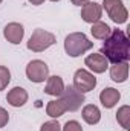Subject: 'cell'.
Here are the masks:
<instances>
[{"label":"cell","instance_id":"cell-12","mask_svg":"<svg viewBox=\"0 0 130 131\" xmlns=\"http://www.w3.org/2000/svg\"><path fill=\"white\" fill-rule=\"evenodd\" d=\"M119 99H121L119 90H116L113 87H106L99 93V102L104 108H113L119 102Z\"/></svg>","mask_w":130,"mask_h":131},{"label":"cell","instance_id":"cell-7","mask_svg":"<svg viewBox=\"0 0 130 131\" xmlns=\"http://www.w3.org/2000/svg\"><path fill=\"white\" fill-rule=\"evenodd\" d=\"M25 72H26V78L31 82L41 84L49 76V66L46 64L44 61H41V60H32V61L28 63Z\"/></svg>","mask_w":130,"mask_h":131},{"label":"cell","instance_id":"cell-10","mask_svg":"<svg viewBox=\"0 0 130 131\" xmlns=\"http://www.w3.org/2000/svg\"><path fill=\"white\" fill-rule=\"evenodd\" d=\"M84 64L92 73H104L109 69V61L101 53H90L84 58Z\"/></svg>","mask_w":130,"mask_h":131},{"label":"cell","instance_id":"cell-9","mask_svg":"<svg viewBox=\"0 0 130 131\" xmlns=\"http://www.w3.org/2000/svg\"><path fill=\"white\" fill-rule=\"evenodd\" d=\"M3 37L8 43L11 44H20L23 37H25V28L22 23H17V21H11L5 26L3 29Z\"/></svg>","mask_w":130,"mask_h":131},{"label":"cell","instance_id":"cell-2","mask_svg":"<svg viewBox=\"0 0 130 131\" xmlns=\"http://www.w3.org/2000/svg\"><path fill=\"white\" fill-rule=\"evenodd\" d=\"M92 47H94V41H90L84 32H72L64 38V52L72 58H78L84 55Z\"/></svg>","mask_w":130,"mask_h":131},{"label":"cell","instance_id":"cell-19","mask_svg":"<svg viewBox=\"0 0 130 131\" xmlns=\"http://www.w3.org/2000/svg\"><path fill=\"white\" fill-rule=\"evenodd\" d=\"M11 82V72L6 66H0V92L8 87Z\"/></svg>","mask_w":130,"mask_h":131},{"label":"cell","instance_id":"cell-11","mask_svg":"<svg viewBox=\"0 0 130 131\" xmlns=\"http://www.w3.org/2000/svg\"><path fill=\"white\" fill-rule=\"evenodd\" d=\"M28 99H29V95H28V92H26L23 87H14V89H11V90L8 92V95H6L8 104H9L11 107H14V108L23 107V105L28 102Z\"/></svg>","mask_w":130,"mask_h":131},{"label":"cell","instance_id":"cell-13","mask_svg":"<svg viewBox=\"0 0 130 131\" xmlns=\"http://www.w3.org/2000/svg\"><path fill=\"white\" fill-rule=\"evenodd\" d=\"M64 90V81L61 76L54 75V76H48L46 79V85H44V93L49 96H55L58 98Z\"/></svg>","mask_w":130,"mask_h":131},{"label":"cell","instance_id":"cell-25","mask_svg":"<svg viewBox=\"0 0 130 131\" xmlns=\"http://www.w3.org/2000/svg\"><path fill=\"white\" fill-rule=\"evenodd\" d=\"M51 2H54V3H55V2H60V0H51Z\"/></svg>","mask_w":130,"mask_h":131},{"label":"cell","instance_id":"cell-1","mask_svg":"<svg viewBox=\"0 0 130 131\" xmlns=\"http://www.w3.org/2000/svg\"><path fill=\"white\" fill-rule=\"evenodd\" d=\"M101 55L112 64L126 63L130 60V40L127 34L121 29H112L109 38L104 40L101 47Z\"/></svg>","mask_w":130,"mask_h":131},{"label":"cell","instance_id":"cell-20","mask_svg":"<svg viewBox=\"0 0 130 131\" xmlns=\"http://www.w3.org/2000/svg\"><path fill=\"white\" fill-rule=\"evenodd\" d=\"M40 131H61V125L58 121H48L40 127Z\"/></svg>","mask_w":130,"mask_h":131},{"label":"cell","instance_id":"cell-22","mask_svg":"<svg viewBox=\"0 0 130 131\" xmlns=\"http://www.w3.org/2000/svg\"><path fill=\"white\" fill-rule=\"evenodd\" d=\"M8 122H9V113H8L3 107H0V128L6 127Z\"/></svg>","mask_w":130,"mask_h":131},{"label":"cell","instance_id":"cell-15","mask_svg":"<svg viewBox=\"0 0 130 131\" xmlns=\"http://www.w3.org/2000/svg\"><path fill=\"white\" fill-rule=\"evenodd\" d=\"M81 116H83V121L86 124H89V125H97L98 122L101 121V111L94 104L84 105L83 110H81Z\"/></svg>","mask_w":130,"mask_h":131},{"label":"cell","instance_id":"cell-16","mask_svg":"<svg viewBox=\"0 0 130 131\" xmlns=\"http://www.w3.org/2000/svg\"><path fill=\"white\" fill-rule=\"evenodd\" d=\"M64 113H66V108H64V105H63V102H61L60 99H52V101L48 102V105H46V114H48L49 117L58 119V117H61Z\"/></svg>","mask_w":130,"mask_h":131},{"label":"cell","instance_id":"cell-3","mask_svg":"<svg viewBox=\"0 0 130 131\" xmlns=\"http://www.w3.org/2000/svg\"><path fill=\"white\" fill-rule=\"evenodd\" d=\"M57 43V38L52 32H48L44 29H35L32 32V35L29 37V41L26 44V47L31 50V52H43L46 49H49L51 46H54Z\"/></svg>","mask_w":130,"mask_h":131},{"label":"cell","instance_id":"cell-24","mask_svg":"<svg viewBox=\"0 0 130 131\" xmlns=\"http://www.w3.org/2000/svg\"><path fill=\"white\" fill-rule=\"evenodd\" d=\"M31 5H34V6H40V5H43L46 0H28Z\"/></svg>","mask_w":130,"mask_h":131},{"label":"cell","instance_id":"cell-21","mask_svg":"<svg viewBox=\"0 0 130 131\" xmlns=\"http://www.w3.org/2000/svg\"><path fill=\"white\" fill-rule=\"evenodd\" d=\"M61 131H83V127L78 121H67L64 125L61 127Z\"/></svg>","mask_w":130,"mask_h":131},{"label":"cell","instance_id":"cell-8","mask_svg":"<svg viewBox=\"0 0 130 131\" xmlns=\"http://www.w3.org/2000/svg\"><path fill=\"white\" fill-rule=\"evenodd\" d=\"M103 17V8L101 5L97 2H87L86 5L81 6V18L83 21L89 23V25H94L101 20Z\"/></svg>","mask_w":130,"mask_h":131},{"label":"cell","instance_id":"cell-18","mask_svg":"<svg viewBox=\"0 0 130 131\" xmlns=\"http://www.w3.org/2000/svg\"><path fill=\"white\" fill-rule=\"evenodd\" d=\"M116 121L118 124L124 128V130H130V107L129 105H123L118 108L116 111Z\"/></svg>","mask_w":130,"mask_h":131},{"label":"cell","instance_id":"cell-14","mask_svg":"<svg viewBox=\"0 0 130 131\" xmlns=\"http://www.w3.org/2000/svg\"><path fill=\"white\" fill-rule=\"evenodd\" d=\"M110 78H112V81H115L118 84L126 82L127 78H129V61L112 64V67H110Z\"/></svg>","mask_w":130,"mask_h":131},{"label":"cell","instance_id":"cell-17","mask_svg":"<svg viewBox=\"0 0 130 131\" xmlns=\"http://www.w3.org/2000/svg\"><path fill=\"white\" fill-rule=\"evenodd\" d=\"M90 32L94 35V38H97V40H106V38H109V35L112 32V28L107 25V23H104V21H97V23H94L92 25V28H90Z\"/></svg>","mask_w":130,"mask_h":131},{"label":"cell","instance_id":"cell-26","mask_svg":"<svg viewBox=\"0 0 130 131\" xmlns=\"http://www.w3.org/2000/svg\"><path fill=\"white\" fill-rule=\"evenodd\" d=\"M2 2H3V0H0V3H2Z\"/></svg>","mask_w":130,"mask_h":131},{"label":"cell","instance_id":"cell-5","mask_svg":"<svg viewBox=\"0 0 130 131\" xmlns=\"http://www.w3.org/2000/svg\"><path fill=\"white\" fill-rule=\"evenodd\" d=\"M58 99L63 102L66 111H77L86 102L84 93H80L73 85H64V90L58 96Z\"/></svg>","mask_w":130,"mask_h":131},{"label":"cell","instance_id":"cell-6","mask_svg":"<svg viewBox=\"0 0 130 131\" xmlns=\"http://www.w3.org/2000/svg\"><path fill=\"white\" fill-rule=\"evenodd\" d=\"M80 93H89L97 87V78L92 72L86 69H78L73 73V84H72Z\"/></svg>","mask_w":130,"mask_h":131},{"label":"cell","instance_id":"cell-4","mask_svg":"<svg viewBox=\"0 0 130 131\" xmlns=\"http://www.w3.org/2000/svg\"><path fill=\"white\" fill-rule=\"evenodd\" d=\"M101 8L107 12L109 18L116 25H124L129 18V11L123 0H103Z\"/></svg>","mask_w":130,"mask_h":131},{"label":"cell","instance_id":"cell-23","mask_svg":"<svg viewBox=\"0 0 130 131\" xmlns=\"http://www.w3.org/2000/svg\"><path fill=\"white\" fill-rule=\"evenodd\" d=\"M72 2V5H75V6H83V5H86L87 2H90V0H70Z\"/></svg>","mask_w":130,"mask_h":131}]
</instances>
